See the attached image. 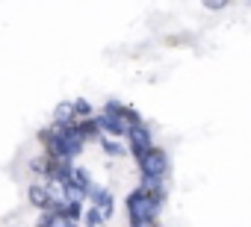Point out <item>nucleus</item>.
<instances>
[{
	"mask_svg": "<svg viewBox=\"0 0 251 227\" xmlns=\"http://www.w3.org/2000/svg\"><path fill=\"white\" fill-rule=\"evenodd\" d=\"M124 209H127V218H130L133 227H151L160 218L163 201L154 198V195H148L145 189H133L127 198H124Z\"/></svg>",
	"mask_w": 251,
	"mask_h": 227,
	"instance_id": "f257e3e1",
	"label": "nucleus"
},
{
	"mask_svg": "<svg viewBox=\"0 0 251 227\" xmlns=\"http://www.w3.org/2000/svg\"><path fill=\"white\" fill-rule=\"evenodd\" d=\"M136 162H139V171L148 177H166V171H169V154L163 148H154V145L148 151H142L136 157Z\"/></svg>",
	"mask_w": 251,
	"mask_h": 227,
	"instance_id": "f03ea898",
	"label": "nucleus"
},
{
	"mask_svg": "<svg viewBox=\"0 0 251 227\" xmlns=\"http://www.w3.org/2000/svg\"><path fill=\"white\" fill-rule=\"evenodd\" d=\"M124 139H127V148L133 151V157H139L142 151H148L151 142H154V139H151V130H148L142 121H136V124L127 130V136H124Z\"/></svg>",
	"mask_w": 251,
	"mask_h": 227,
	"instance_id": "7ed1b4c3",
	"label": "nucleus"
},
{
	"mask_svg": "<svg viewBox=\"0 0 251 227\" xmlns=\"http://www.w3.org/2000/svg\"><path fill=\"white\" fill-rule=\"evenodd\" d=\"M86 198H89V204H95V206H98V209L103 212V218H106V221L112 218V209H115V201H112V192H106L103 186H92Z\"/></svg>",
	"mask_w": 251,
	"mask_h": 227,
	"instance_id": "20e7f679",
	"label": "nucleus"
},
{
	"mask_svg": "<svg viewBox=\"0 0 251 227\" xmlns=\"http://www.w3.org/2000/svg\"><path fill=\"white\" fill-rule=\"evenodd\" d=\"M27 198H30V204H33L36 209H48V206H53V198H50L48 183H33V186L27 189Z\"/></svg>",
	"mask_w": 251,
	"mask_h": 227,
	"instance_id": "39448f33",
	"label": "nucleus"
},
{
	"mask_svg": "<svg viewBox=\"0 0 251 227\" xmlns=\"http://www.w3.org/2000/svg\"><path fill=\"white\" fill-rule=\"evenodd\" d=\"M74 121H77L74 100H62V103H56V109H53V124H59V127H71Z\"/></svg>",
	"mask_w": 251,
	"mask_h": 227,
	"instance_id": "423d86ee",
	"label": "nucleus"
},
{
	"mask_svg": "<svg viewBox=\"0 0 251 227\" xmlns=\"http://www.w3.org/2000/svg\"><path fill=\"white\" fill-rule=\"evenodd\" d=\"M59 206V212L71 221V224H80L83 221V201H62V204H56Z\"/></svg>",
	"mask_w": 251,
	"mask_h": 227,
	"instance_id": "0eeeda50",
	"label": "nucleus"
},
{
	"mask_svg": "<svg viewBox=\"0 0 251 227\" xmlns=\"http://www.w3.org/2000/svg\"><path fill=\"white\" fill-rule=\"evenodd\" d=\"M139 189H145L148 195H154V198L166 201V186H163V177H148V174H142V183H139Z\"/></svg>",
	"mask_w": 251,
	"mask_h": 227,
	"instance_id": "6e6552de",
	"label": "nucleus"
},
{
	"mask_svg": "<svg viewBox=\"0 0 251 227\" xmlns=\"http://www.w3.org/2000/svg\"><path fill=\"white\" fill-rule=\"evenodd\" d=\"M98 142H100L103 154H109V157H124V154H127V145H121L118 136H100Z\"/></svg>",
	"mask_w": 251,
	"mask_h": 227,
	"instance_id": "1a4fd4ad",
	"label": "nucleus"
},
{
	"mask_svg": "<svg viewBox=\"0 0 251 227\" xmlns=\"http://www.w3.org/2000/svg\"><path fill=\"white\" fill-rule=\"evenodd\" d=\"M68 183L83 186V189H86V195H89V189H92V177H89V171H86V168H80V165H71V177H68Z\"/></svg>",
	"mask_w": 251,
	"mask_h": 227,
	"instance_id": "9d476101",
	"label": "nucleus"
},
{
	"mask_svg": "<svg viewBox=\"0 0 251 227\" xmlns=\"http://www.w3.org/2000/svg\"><path fill=\"white\" fill-rule=\"evenodd\" d=\"M83 224H89V227H100V224H106V218H103V212H100L95 204H89V209H83Z\"/></svg>",
	"mask_w": 251,
	"mask_h": 227,
	"instance_id": "9b49d317",
	"label": "nucleus"
},
{
	"mask_svg": "<svg viewBox=\"0 0 251 227\" xmlns=\"http://www.w3.org/2000/svg\"><path fill=\"white\" fill-rule=\"evenodd\" d=\"M74 112H77V118H89V115H95V109H92V103H89L86 97H77V100H74Z\"/></svg>",
	"mask_w": 251,
	"mask_h": 227,
	"instance_id": "f8f14e48",
	"label": "nucleus"
},
{
	"mask_svg": "<svg viewBox=\"0 0 251 227\" xmlns=\"http://www.w3.org/2000/svg\"><path fill=\"white\" fill-rule=\"evenodd\" d=\"M201 6L210 9V12H222V9L230 6V0H201Z\"/></svg>",
	"mask_w": 251,
	"mask_h": 227,
	"instance_id": "ddd939ff",
	"label": "nucleus"
}]
</instances>
